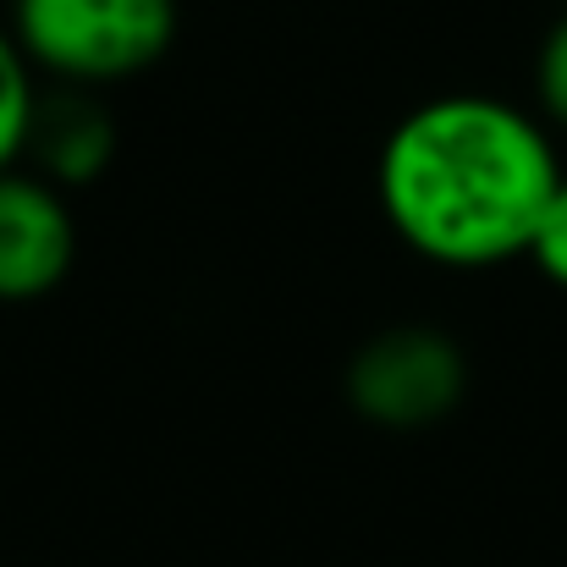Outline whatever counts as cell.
Masks as SVG:
<instances>
[{"mask_svg":"<svg viewBox=\"0 0 567 567\" xmlns=\"http://www.w3.org/2000/svg\"><path fill=\"white\" fill-rule=\"evenodd\" d=\"M557 188L563 166L546 127L491 94L419 105L380 155V209L391 231L452 270L529 254Z\"/></svg>","mask_w":567,"mask_h":567,"instance_id":"1","label":"cell"},{"mask_svg":"<svg viewBox=\"0 0 567 567\" xmlns=\"http://www.w3.org/2000/svg\"><path fill=\"white\" fill-rule=\"evenodd\" d=\"M172 33L177 0H17L22 55L72 89L155 66Z\"/></svg>","mask_w":567,"mask_h":567,"instance_id":"2","label":"cell"},{"mask_svg":"<svg viewBox=\"0 0 567 567\" xmlns=\"http://www.w3.org/2000/svg\"><path fill=\"white\" fill-rule=\"evenodd\" d=\"M468 391L463 348L430 326H396L359 348L348 364V396L385 430H419L446 419Z\"/></svg>","mask_w":567,"mask_h":567,"instance_id":"3","label":"cell"},{"mask_svg":"<svg viewBox=\"0 0 567 567\" xmlns=\"http://www.w3.org/2000/svg\"><path fill=\"white\" fill-rule=\"evenodd\" d=\"M78 231L66 198L22 172H0V303H28L61 287Z\"/></svg>","mask_w":567,"mask_h":567,"instance_id":"4","label":"cell"},{"mask_svg":"<svg viewBox=\"0 0 567 567\" xmlns=\"http://www.w3.org/2000/svg\"><path fill=\"white\" fill-rule=\"evenodd\" d=\"M116 150V133H111V116L94 105V94L83 89H61L50 100L33 105V127H28V155L44 166V177L78 188V183H94L105 172Z\"/></svg>","mask_w":567,"mask_h":567,"instance_id":"5","label":"cell"},{"mask_svg":"<svg viewBox=\"0 0 567 567\" xmlns=\"http://www.w3.org/2000/svg\"><path fill=\"white\" fill-rule=\"evenodd\" d=\"M33 61L22 55L17 33L0 28V172H11V161L28 150V127H33Z\"/></svg>","mask_w":567,"mask_h":567,"instance_id":"6","label":"cell"},{"mask_svg":"<svg viewBox=\"0 0 567 567\" xmlns=\"http://www.w3.org/2000/svg\"><path fill=\"white\" fill-rule=\"evenodd\" d=\"M529 259L540 265L546 281H557L567 292V177H563V188H557V198L546 204V215H540V231L529 243Z\"/></svg>","mask_w":567,"mask_h":567,"instance_id":"7","label":"cell"},{"mask_svg":"<svg viewBox=\"0 0 567 567\" xmlns=\"http://www.w3.org/2000/svg\"><path fill=\"white\" fill-rule=\"evenodd\" d=\"M535 83H540V105H546V116H551L557 127H567V11H563V22L546 33V44H540Z\"/></svg>","mask_w":567,"mask_h":567,"instance_id":"8","label":"cell"}]
</instances>
